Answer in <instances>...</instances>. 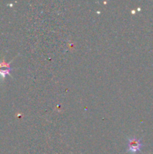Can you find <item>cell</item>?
<instances>
[{"label": "cell", "mask_w": 153, "mask_h": 154, "mask_svg": "<svg viewBox=\"0 0 153 154\" xmlns=\"http://www.w3.org/2000/svg\"><path fill=\"white\" fill-rule=\"evenodd\" d=\"M128 140V152L132 154H135L136 152L140 151L142 147L141 139H136V138H129Z\"/></svg>", "instance_id": "6da1fadb"}, {"label": "cell", "mask_w": 153, "mask_h": 154, "mask_svg": "<svg viewBox=\"0 0 153 154\" xmlns=\"http://www.w3.org/2000/svg\"><path fill=\"white\" fill-rule=\"evenodd\" d=\"M10 71H11V69H0V77L3 79L5 78L7 75H10Z\"/></svg>", "instance_id": "7a4b0ae2"}]
</instances>
